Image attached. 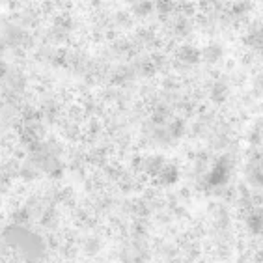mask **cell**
Segmentation results:
<instances>
[{
	"mask_svg": "<svg viewBox=\"0 0 263 263\" xmlns=\"http://www.w3.org/2000/svg\"><path fill=\"white\" fill-rule=\"evenodd\" d=\"M203 56H205L207 62L215 63V62H219V60H222L224 54H222V49L219 47V45H211V47L205 49V54H203Z\"/></svg>",
	"mask_w": 263,
	"mask_h": 263,
	"instance_id": "1",
	"label": "cell"
}]
</instances>
